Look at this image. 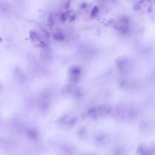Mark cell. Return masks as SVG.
<instances>
[{
    "instance_id": "6da1fadb",
    "label": "cell",
    "mask_w": 155,
    "mask_h": 155,
    "mask_svg": "<svg viewBox=\"0 0 155 155\" xmlns=\"http://www.w3.org/2000/svg\"><path fill=\"white\" fill-rule=\"evenodd\" d=\"M98 12V8L97 6H95L91 11V17H95L97 15Z\"/></svg>"
},
{
    "instance_id": "7a4b0ae2",
    "label": "cell",
    "mask_w": 155,
    "mask_h": 155,
    "mask_svg": "<svg viewBox=\"0 0 155 155\" xmlns=\"http://www.w3.org/2000/svg\"><path fill=\"white\" fill-rule=\"evenodd\" d=\"M2 39L1 38V37H0V42H2Z\"/></svg>"
},
{
    "instance_id": "3957f363",
    "label": "cell",
    "mask_w": 155,
    "mask_h": 155,
    "mask_svg": "<svg viewBox=\"0 0 155 155\" xmlns=\"http://www.w3.org/2000/svg\"><path fill=\"white\" fill-rule=\"evenodd\" d=\"M0 88H1V86H0Z\"/></svg>"
}]
</instances>
